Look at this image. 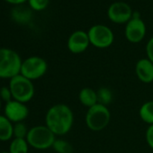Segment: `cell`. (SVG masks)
Here are the masks:
<instances>
[{
	"mask_svg": "<svg viewBox=\"0 0 153 153\" xmlns=\"http://www.w3.org/2000/svg\"><path fill=\"white\" fill-rule=\"evenodd\" d=\"M74 123L71 108L65 104H57L50 107L45 115V125L57 136L69 132Z\"/></svg>",
	"mask_w": 153,
	"mask_h": 153,
	"instance_id": "cell-1",
	"label": "cell"
},
{
	"mask_svg": "<svg viewBox=\"0 0 153 153\" xmlns=\"http://www.w3.org/2000/svg\"><path fill=\"white\" fill-rule=\"evenodd\" d=\"M22 62L16 51L8 48H0V79H11L19 75Z\"/></svg>",
	"mask_w": 153,
	"mask_h": 153,
	"instance_id": "cell-2",
	"label": "cell"
},
{
	"mask_svg": "<svg viewBox=\"0 0 153 153\" xmlns=\"http://www.w3.org/2000/svg\"><path fill=\"white\" fill-rule=\"evenodd\" d=\"M26 140L29 146L43 150L52 148L56 140V135L46 125H36L29 129Z\"/></svg>",
	"mask_w": 153,
	"mask_h": 153,
	"instance_id": "cell-3",
	"label": "cell"
},
{
	"mask_svg": "<svg viewBox=\"0 0 153 153\" xmlns=\"http://www.w3.org/2000/svg\"><path fill=\"white\" fill-rule=\"evenodd\" d=\"M8 87L12 92L13 99L18 102L26 104L34 97L35 89L33 81L21 74L10 79Z\"/></svg>",
	"mask_w": 153,
	"mask_h": 153,
	"instance_id": "cell-4",
	"label": "cell"
},
{
	"mask_svg": "<svg viewBox=\"0 0 153 153\" xmlns=\"http://www.w3.org/2000/svg\"><path fill=\"white\" fill-rule=\"evenodd\" d=\"M111 120V113L107 106L101 104L88 109L85 121L88 128L93 131H100L107 127Z\"/></svg>",
	"mask_w": 153,
	"mask_h": 153,
	"instance_id": "cell-5",
	"label": "cell"
},
{
	"mask_svg": "<svg viewBox=\"0 0 153 153\" xmlns=\"http://www.w3.org/2000/svg\"><path fill=\"white\" fill-rule=\"evenodd\" d=\"M48 70L46 60L39 56H31L23 60L20 74L26 79L33 81L41 79Z\"/></svg>",
	"mask_w": 153,
	"mask_h": 153,
	"instance_id": "cell-6",
	"label": "cell"
},
{
	"mask_svg": "<svg viewBox=\"0 0 153 153\" xmlns=\"http://www.w3.org/2000/svg\"><path fill=\"white\" fill-rule=\"evenodd\" d=\"M90 44L98 49H105L110 47L114 40L112 30L103 25H96L92 26L88 32Z\"/></svg>",
	"mask_w": 153,
	"mask_h": 153,
	"instance_id": "cell-7",
	"label": "cell"
},
{
	"mask_svg": "<svg viewBox=\"0 0 153 153\" xmlns=\"http://www.w3.org/2000/svg\"><path fill=\"white\" fill-rule=\"evenodd\" d=\"M132 14L131 7L124 2L113 3L107 11L109 19L115 24L128 23L132 18Z\"/></svg>",
	"mask_w": 153,
	"mask_h": 153,
	"instance_id": "cell-8",
	"label": "cell"
},
{
	"mask_svg": "<svg viewBox=\"0 0 153 153\" xmlns=\"http://www.w3.org/2000/svg\"><path fill=\"white\" fill-rule=\"evenodd\" d=\"M29 114V109L24 103L11 100L5 105V116L13 123L24 122Z\"/></svg>",
	"mask_w": 153,
	"mask_h": 153,
	"instance_id": "cell-9",
	"label": "cell"
},
{
	"mask_svg": "<svg viewBox=\"0 0 153 153\" xmlns=\"http://www.w3.org/2000/svg\"><path fill=\"white\" fill-rule=\"evenodd\" d=\"M146 34V25L144 22L138 18H131L125 27V37L131 43H138L143 40Z\"/></svg>",
	"mask_w": 153,
	"mask_h": 153,
	"instance_id": "cell-10",
	"label": "cell"
},
{
	"mask_svg": "<svg viewBox=\"0 0 153 153\" xmlns=\"http://www.w3.org/2000/svg\"><path fill=\"white\" fill-rule=\"evenodd\" d=\"M90 44L88 33L84 31H76L68 37V49L73 54H79L88 48Z\"/></svg>",
	"mask_w": 153,
	"mask_h": 153,
	"instance_id": "cell-11",
	"label": "cell"
},
{
	"mask_svg": "<svg viewBox=\"0 0 153 153\" xmlns=\"http://www.w3.org/2000/svg\"><path fill=\"white\" fill-rule=\"evenodd\" d=\"M135 74L139 80L144 84L153 82V63L147 59H140L135 65Z\"/></svg>",
	"mask_w": 153,
	"mask_h": 153,
	"instance_id": "cell-12",
	"label": "cell"
},
{
	"mask_svg": "<svg viewBox=\"0 0 153 153\" xmlns=\"http://www.w3.org/2000/svg\"><path fill=\"white\" fill-rule=\"evenodd\" d=\"M11 17L16 23L20 25H25L32 20L33 11L28 7L19 5L15 7L11 10Z\"/></svg>",
	"mask_w": 153,
	"mask_h": 153,
	"instance_id": "cell-13",
	"label": "cell"
},
{
	"mask_svg": "<svg viewBox=\"0 0 153 153\" xmlns=\"http://www.w3.org/2000/svg\"><path fill=\"white\" fill-rule=\"evenodd\" d=\"M79 102L88 108H90L96 105L97 104H98L97 93L96 90H94L91 88H82L79 94Z\"/></svg>",
	"mask_w": 153,
	"mask_h": 153,
	"instance_id": "cell-14",
	"label": "cell"
},
{
	"mask_svg": "<svg viewBox=\"0 0 153 153\" xmlns=\"http://www.w3.org/2000/svg\"><path fill=\"white\" fill-rule=\"evenodd\" d=\"M14 137V125L5 115H0V140L7 141Z\"/></svg>",
	"mask_w": 153,
	"mask_h": 153,
	"instance_id": "cell-15",
	"label": "cell"
},
{
	"mask_svg": "<svg viewBox=\"0 0 153 153\" xmlns=\"http://www.w3.org/2000/svg\"><path fill=\"white\" fill-rule=\"evenodd\" d=\"M140 119L147 124H153V101H147L141 105L139 110Z\"/></svg>",
	"mask_w": 153,
	"mask_h": 153,
	"instance_id": "cell-16",
	"label": "cell"
},
{
	"mask_svg": "<svg viewBox=\"0 0 153 153\" xmlns=\"http://www.w3.org/2000/svg\"><path fill=\"white\" fill-rule=\"evenodd\" d=\"M29 144L26 139L14 138L9 145V153H28Z\"/></svg>",
	"mask_w": 153,
	"mask_h": 153,
	"instance_id": "cell-17",
	"label": "cell"
},
{
	"mask_svg": "<svg viewBox=\"0 0 153 153\" xmlns=\"http://www.w3.org/2000/svg\"><path fill=\"white\" fill-rule=\"evenodd\" d=\"M97 101L98 104L107 106L113 101V93L108 88H101L97 91Z\"/></svg>",
	"mask_w": 153,
	"mask_h": 153,
	"instance_id": "cell-18",
	"label": "cell"
},
{
	"mask_svg": "<svg viewBox=\"0 0 153 153\" xmlns=\"http://www.w3.org/2000/svg\"><path fill=\"white\" fill-rule=\"evenodd\" d=\"M52 149L57 152V153H72L73 152V147L72 145L62 139H59L54 141Z\"/></svg>",
	"mask_w": 153,
	"mask_h": 153,
	"instance_id": "cell-19",
	"label": "cell"
},
{
	"mask_svg": "<svg viewBox=\"0 0 153 153\" xmlns=\"http://www.w3.org/2000/svg\"><path fill=\"white\" fill-rule=\"evenodd\" d=\"M28 131H29V129L23 122L14 124V137L15 138L26 139Z\"/></svg>",
	"mask_w": 153,
	"mask_h": 153,
	"instance_id": "cell-20",
	"label": "cell"
},
{
	"mask_svg": "<svg viewBox=\"0 0 153 153\" xmlns=\"http://www.w3.org/2000/svg\"><path fill=\"white\" fill-rule=\"evenodd\" d=\"M50 0H28L31 9L34 11H42L49 5Z\"/></svg>",
	"mask_w": 153,
	"mask_h": 153,
	"instance_id": "cell-21",
	"label": "cell"
},
{
	"mask_svg": "<svg viewBox=\"0 0 153 153\" xmlns=\"http://www.w3.org/2000/svg\"><path fill=\"white\" fill-rule=\"evenodd\" d=\"M0 98L2 101L8 103L11 100H13L12 92L9 88V87H2L0 88Z\"/></svg>",
	"mask_w": 153,
	"mask_h": 153,
	"instance_id": "cell-22",
	"label": "cell"
},
{
	"mask_svg": "<svg viewBox=\"0 0 153 153\" xmlns=\"http://www.w3.org/2000/svg\"><path fill=\"white\" fill-rule=\"evenodd\" d=\"M145 138H146V141H147L148 145L149 146V148H151L153 149V124L149 125V127L146 131Z\"/></svg>",
	"mask_w": 153,
	"mask_h": 153,
	"instance_id": "cell-23",
	"label": "cell"
},
{
	"mask_svg": "<svg viewBox=\"0 0 153 153\" xmlns=\"http://www.w3.org/2000/svg\"><path fill=\"white\" fill-rule=\"evenodd\" d=\"M146 53H147V58L153 63V37L149 39V41L147 42Z\"/></svg>",
	"mask_w": 153,
	"mask_h": 153,
	"instance_id": "cell-24",
	"label": "cell"
},
{
	"mask_svg": "<svg viewBox=\"0 0 153 153\" xmlns=\"http://www.w3.org/2000/svg\"><path fill=\"white\" fill-rule=\"evenodd\" d=\"M7 3L9 4H12V5H16V6H19V5H22L24 4L25 2L28 1V0H5Z\"/></svg>",
	"mask_w": 153,
	"mask_h": 153,
	"instance_id": "cell-25",
	"label": "cell"
},
{
	"mask_svg": "<svg viewBox=\"0 0 153 153\" xmlns=\"http://www.w3.org/2000/svg\"><path fill=\"white\" fill-rule=\"evenodd\" d=\"M1 107H2V100L0 98V111H1Z\"/></svg>",
	"mask_w": 153,
	"mask_h": 153,
	"instance_id": "cell-26",
	"label": "cell"
},
{
	"mask_svg": "<svg viewBox=\"0 0 153 153\" xmlns=\"http://www.w3.org/2000/svg\"><path fill=\"white\" fill-rule=\"evenodd\" d=\"M0 153H9V152H8V151H1Z\"/></svg>",
	"mask_w": 153,
	"mask_h": 153,
	"instance_id": "cell-27",
	"label": "cell"
}]
</instances>
